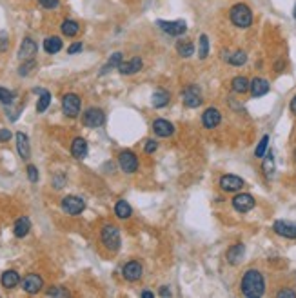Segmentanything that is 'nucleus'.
I'll list each match as a JSON object with an SVG mask.
<instances>
[{
  "label": "nucleus",
  "mask_w": 296,
  "mask_h": 298,
  "mask_svg": "<svg viewBox=\"0 0 296 298\" xmlns=\"http://www.w3.org/2000/svg\"><path fill=\"white\" fill-rule=\"evenodd\" d=\"M242 294L247 298H260L262 294L266 293V280L264 274L256 269H249L246 271V274L242 276Z\"/></svg>",
  "instance_id": "1"
},
{
  "label": "nucleus",
  "mask_w": 296,
  "mask_h": 298,
  "mask_svg": "<svg viewBox=\"0 0 296 298\" xmlns=\"http://www.w3.org/2000/svg\"><path fill=\"white\" fill-rule=\"evenodd\" d=\"M229 18L236 28L247 30L253 24V11L247 4H235L229 11Z\"/></svg>",
  "instance_id": "2"
},
{
  "label": "nucleus",
  "mask_w": 296,
  "mask_h": 298,
  "mask_svg": "<svg viewBox=\"0 0 296 298\" xmlns=\"http://www.w3.org/2000/svg\"><path fill=\"white\" fill-rule=\"evenodd\" d=\"M102 244L106 246L109 251H116L120 248V231L116 226H104L102 229Z\"/></svg>",
  "instance_id": "3"
},
{
  "label": "nucleus",
  "mask_w": 296,
  "mask_h": 298,
  "mask_svg": "<svg viewBox=\"0 0 296 298\" xmlns=\"http://www.w3.org/2000/svg\"><path fill=\"white\" fill-rule=\"evenodd\" d=\"M156 26L171 36H182L187 31V24L184 20H158Z\"/></svg>",
  "instance_id": "4"
},
{
  "label": "nucleus",
  "mask_w": 296,
  "mask_h": 298,
  "mask_svg": "<svg viewBox=\"0 0 296 298\" xmlns=\"http://www.w3.org/2000/svg\"><path fill=\"white\" fill-rule=\"evenodd\" d=\"M80 98H78V94L75 93H67L64 94V98H62V110H64L65 116H69V118H76L78 113H80Z\"/></svg>",
  "instance_id": "5"
},
{
  "label": "nucleus",
  "mask_w": 296,
  "mask_h": 298,
  "mask_svg": "<svg viewBox=\"0 0 296 298\" xmlns=\"http://www.w3.org/2000/svg\"><path fill=\"white\" fill-rule=\"evenodd\" d=\"M84 209H85V202L80 196L69 194V196H64V198H62V211H64L65 214L76 216V214H80Z\"/></svg>",
  "instance_id": "6"
},
{
  "label": "nucleus",
  "mask_w": 296,
  "mask_h": 298,
  "mask_svg": "<svg viewBox=\"0 0 296 298\" xmlns=\"http://www.w3.org/2000/svg\"><path fill=\"white\" fill-rule=\"evenodd\" d=\"M82 122H84L85 128H100L106 122V114L98 108H89L82 116Z\"/></svg>",
  "instance_id": "7"
},
{
  "label": "nucleus",
  "mask_w": 296,
  "mask_h": 298,
  "mask_svg": "<svg viewBox=\"0 0 296 298\" xmlns=\"http://www.w3.org/2000/svg\"><path fill=\"white\" fill-rule=\"evenodd\" d=\"M182 102H184V106L186 108H198V106H202V102H204V98H202V91L196 88V86H189V88H186V90L182 91Z\"/></svg>",
  "instance_id": "8"
},
{
  "label": "nucleus",
  "mask_w": 296,
  "mask_h": 298,
  "mask_svg": "<svg viewBox=\"0 0 296 298\" xmlns=\"http://www.w3.org/2000/svg\"><path fill=\"white\" fill-rule=\"evenodd\" d=\"M118 164H120V169L124 173H135L136 169H138V158H136V154L133 151H122L120 156H118Z\"/></svg>",
  "instance_id": "9"
},
{
  "label": "nucleus",
  "mask_w": 296,
  "mask_h": 298,
  "mask_svg": "<svg viewBox=\"0 0 296 298\" xmlns=\"http://www.w3.org/2000/svg\"><path fill=\"white\" fill-rule=\"evenodd\" d=\"M142 274H144V268H142L140 262H136V260H131L124 266L122 269V276L127 280V282H136V280L142 278Z\"/></svg>",
  "instance_id": "10"
},
{
  "label": "nucleus",
  "mask_w": 296,
  "mask_h": 298,
  "mask_svg": "<svg viewBox=\"0 0 296 298\" xmlns=\"http://www.w3.org/2000/svg\"><path fill=\"white\" fill-rule=\"evenodd\" d=\"M276 234H280L284 238H296V222H289V220H276L273 224Z\"/></svg>",
  "instance_id": "11"
},
{
  "label": "nucleus",
  "mask_w": 296,
  "mask_h": 298,
  "mask_svg": "<svg viewBox=\"0 0 296 298\" xmlns=\"http://www.w3.org/2000/svg\"><path fill=\"white\" fill-rule=\"evenodd\" d=\"M255 196L249 193H240L236 194L235 198H233V208L238 211V213H247V211H251L255 208Z\"/></svg>",
  "instance_id": "12"
},
{
  "label": "nucleus",
  "mask_w": 296,
  "mask_h": 298,
  "mask_svg": "<svg viewBox=\"0 0 296 298\" xmlns=\"http://www.w3.org/2000/svg\"><path fill=\"white\" fill-rule=\"evenodd\" d=\"M220 188L227 193H235V191H240L244 188V180L236 174H224L220 178Z\"/></svg>",
  "instance_id": "13"
},
{
  "label": "nucleus",
  "mask_w": 296,
  "mask_h": 298,
  "mask_svg": "<svg viewBox=\"0 0 296 298\" xmlns=\"http://www.w3.org/2000/svg\"><path fill=\"white\" fill-rule=\"evenodd\" d=\"M22 288H24L25 293L35 294V293H38L42 288H44V280H42L38 274L29 273L24 280H22Z\"/></svg>",
  "instance_id": "14"
},
{
  "label": "nucleus",
  "mask_w": 296,
  "mask_h": 298,
  "mask_svg": "<svg viewBox=\"0 0 296 298\" xmlns=\"http://www.w3.org/2000/svg\"><path fill=\"white\" fill-rule=\"evenodd\" d=\"M36 42L33 38H29V36H25L24 40H22L20 44V50H18V58L20 60H31L35 58L36 55Z\"/></svg>",
  "instance_id": "15"
},
{
  "label": "nucleus",
  "mask_w": 296,
  "mask_h": 298,
  "mask_svg": "<svg viewBox=\"0 0 296 298\" xmlns=\"http://www.w3.org/2000/svg\"><path fill=\"white\" fill-rule=\"evenodd\" d=\"M220 122H222V114L216 108H207V110L204 111V114H202V124H204V128H207V130L216 128Z\"/></svg>",
  "instance_id": "16"
},
{
  "label": "nucleus",
  "mask_w": 296,
  "mask_h": 298,
  "mask_svg": "<svg viewBox=\"0 0 296 298\" xmlns=\"http://www.w3.org/2000/svg\"><path fill=\"white\" fill-rule=\"evenodd\" d=\"M244 254H246V246H244V244H235V246H231V248L227 249L226 258L231 266H236V264L242 262Z\"/></svg>",
  "instance_id": "17"
},
{
  "label": "nucleus",
  "mask_w": 296,
  "mask_h": 298,
  "mask_svg": "<svg viewBox=\"0 0 296 298\" xmlns=\"http://www.w3.org/2000/svg\"><path fill=\"white\" fill-rule=\"evenodd\" d=\"M249 91H251V94L255 96V98L264 96V94L269 93V82H267L266 78H260V76H258V78H253Z\"/></svg>",
  "instance_id": "18"
},
{
  "label": "nucleus",
  "mask_w": 296,
  "mask_h": 298,
  "mask_svg": "<svg viewBox=\"0 0 296 298\" xmlns=\"http://www.w3.org/2000/svg\"><path fill=\"white\" fill-rule=\"evenodd\" d=\"M153 131H155V134H158V136H171V134L175 133V128H173V124L171 122H167V120L164 118H158L153 122Z\"/></svg>",
  "instance_id": "19"
},
{
  "label": "nucleus",
  "mask_w": 296,
  "mask_h": 298,
  "mask_svg": "<svg viewBox=\"0 0 296 298\" xmlns=\"http://www.w3.org/2000/svg\"><path fill=\"white\" fill-rule=\"evenodd\" d=\"M16 151L20 154L22 160H27L31 156V148H29V140L24 133H16Z\"/></svg>",
  "instance_id": "20"
},
{
  "label": "nucleus",
  "mask_w": 296,
  "mask_h": 298,
  "mask_svg": "<svg viewBox=\"0 0 296 298\" xmlns=\"http://www.w3.org/2000/svg\"><path fill=\"white\" fill-rule=\"evenodd\" d=\"M0 284H2L5 289L16 288V286L20 284V274L16 273V271H13V269H9V271L2 273V276H0Z\"/></svg>",
  "instance_id": "21"
},
{
  "label": "nucleus",
  "mask_w": 296,
  "mask_h": 298,
  "mask_svg": "<svg viewBox=\"0 0 296 298\" xmlns=\"http://www.w3.org/2000/svg\"><path fill=\"white\" fill-rule=\"evenodd\" d=\"M142 66L144 64H142L140 58H131L127 60V62H122V64L118 66V71H120V74H135L142 70Z\"/></svg>",
  "instance_id": "22"
},
{
  "label": "nucleus",
  "mask_w": 296,
  "mask_h": 298,
  "mask_svg": "<svg viewBox=\"0 0 296 298\" xmlns=\"http://www.w3.org/2000/svg\"><path fill=\"white\" fill-rule=\"evenodd\" d=\"M71 154L75 156L76 160H82L87 156V142L84 138H75L73 140V144H71Z\"/></svg>",
  "instance_id": "23"
},
{
  "label": "nucleus",
  "mask_w": 296,
  "mask_h": 298,
  "mask_svg": "<svg viewBox=\"0 0 296 298\" xmlns=\"http://www.w3.org/2000/svg\"><path fill=\"white\" fill-rule=\"evenodd\" d=\"M31 229V222L27 216H20V218L15 222V228H13V233H15L16 238H24L25 234L29 233Z\"/></svg>",
  "instance_id": "24"
},
{
  "label": "nucleus",
  "mask_w": 296,
  "mask_h": 298,
  "mask_svg": "<svg viewBox=\"0 0 296 298\" xmlns=\"http://www.w3.org/2000/svg\"><path fill=\"white\" fill-rule=\"evenodd\" d=\"M171 100V94L167 93L166 90H156L155 93H153V96H151V104L155 106V108H166L167 104H169Z\"/></svg>",
  "instance_id": "25"
},
{
  "label": "nucleus",
  "mask_w": 296,
  "mask_h": 298,
  "mask_svg": "<svg viewBox=\"0 0 296 298\" xmlns=\"http://www.w3.org/2000/svg\"><path fill=\"white\" fill-rule=\"evenodd\" d=\"M62 50V40L58 36H47L44 40V51L49 53V55H55Z\"/></svg>",
  "instance_id": "26"
},
{
  "label": "nucleus",
  "mask_w": 296,
  "mask_h": 298,
  "mask_svg": "<svg viewBox=\"0 0 296 298\" xmlns=\"http://www.w3.org/2000/svg\"><path fill=\"white\" fill-rule=\"evenodd\" d=\"M231 88L235 93H247L249 88H251V80H247L246 76H235L231 82Z\"/></svg>",
  "instance_id": "27"
},
{
  "label": "nucleus",
  "mask_w": 296,
  "mask_h": 298,
  "mask_svg": "<svg viewBox=\"0 0 296 298\" xmlns=\"http://www.w3.org/2000/svg\"><path fill=\"white\" fill-rule=\"evenodd\" d=\"M176 51H178L180 56L189 58V56L195 55V46H193V42H189V40H180V42L176 44Z\"/></svg>",
  "instance_id": "28"
},
{
  "label": "nucleus",
  "mask_w": 296,
  "mask_h": 298,
  "mask_svg": "<svg viewBox=\"0 0 296 298\" xmlns=\"http://www.w3.org/2000/svg\"><path fill=\"white\" fill-rule=\"evenodd\" d=\"M62 33H64L65 36H76L78 35V31H80V26H78V22H75V20H64L60 26Z\"/></svg>",
  "instance_id": "29"
},
{
  "label": "nucleus",
  "mask_w": 296,
  "mask_h": 298,
  "mask_svg": "<svg viewBox=\"0 0 296 298\" xmlns=\"http://www.w3.org/2000/svg\"><path fill=\"white\" fill-rule=\"evenodd\" d=\"M115 214L118 216V218H129L131 214H133V209H131V206L127 204L126 200H118L115 206Z\"/></svg>",
  "instance_id": "30"
},
{
  "label": "nucleus",
  "mask_w": 296,
  "mask_h": 298,
  "mask_svg": "<svg viewBox=\"0 0 296 298\" xmlns=\"http://www.w3.org/2000/svg\"><path fill=\"white\" fill-rule=\"evenodd\" d=\"M120 64H122V53H113V55H111V58L107 60V64L102 68L100 74L109 73L113 68H116V70H118V66H120Z\"/></svg>",
  "instance_id": "31"
},
{
  "label": "nucleus",
  "mask_w": 296,
  "mask_h": 298,
  "mask_svg": "<svg viewBox=\"0 0 296 298\" xmlns=\"http://www.w3.org/2000/svg\"><path fill=\"white\" fill-rule=\"evenodd\" d=\"M227 62L231 66H244L247 62V53L246 51H235V53H231V55L227 56Z\"/></svg>",
  "instance_id": "32"
},
{
  "label": "nucleus",
  "mask_w": 296,
  "mask_h": 298,
  "mask_svg": "<svg viewBox=\"0 0 296 298\" xmlns=\"http://www.w3.org/2000/svg\"><path fill=\"white\" fill-rule=\"evenodd\" d=\"M38 94H40V98H38V104H36V111H38V113H44L51 104V94L49 91H44V90Z\"/></svg>",
  "instance_id": "33"
},
{
  "label": "nucleus",
  "mask_w": 296,
  "mask_h": 298,
  "mask_svg": "<svg viewBox=\"0 0 296 298\" xmlns=\"http://www.w3.org/2000/svg\"><path fill=\"white\" fill-rule=\"evenodd\" d=\"M207 55H209V38H207V35H200V40H198V56L202 60H206Z\"/></svg>",
  "instance_id": "34"
},
{
  "label": "nucleus",
  "mask_w": 296,
  "mask_h": 298,
  "mask_svg": "<svg viewBox=\"0 0 296 298\" xmlns=\"http://www.w3.org/2000/svg\"><path fill=\"white\" fill-rule=\"evenodd\" d=\"M273 171H275V158H273V151H269V153H266V156H264V173L271 178Z\"/></svg>",
  "instance_id": "35"
},
{
  "label": "nucleus",
  "mask_w": 296,
  "mask_h": 298,
  "mask_svg": "<svg viewBox=\"0 0 296 298\" xmlns=\"http://www.w3.org/2000/svg\"><path fill=\"white\" fill-rule=\"evenodd\" d=\"M267 146H269V136H262V140L258 142V146H256V149H255V156L256 158H264L266 156V153H267Z\"/></svg>",
  "instance_id": "36"
},
{
  "label": "nucleus",
  "mask_w": 296,
  "mask_h": 298,
  "mask_svg": "<svg viewBox=\"0 0 296 298\" xmlns=\"http://www.w3.org/2000/svg\"><path fill=\"white\" fill-rule=\"evenodd\" d=\"M36 68V62H35V58H31V60H24V64L18 68V74L20 76H27V74L31 73V71L35 70Z\"/></svg>",
  "instance_id": "37"
},
{
  "label": "nucleus",
  "mask_w": 296,
  "mask_h": 298,
  "mask_svg": "<svg viewBox=\"0 0 296 298\" xmlns=\"http://www.w3.org/2000/svg\"><path fill=\"white\" fill-rule=\"evenodd\" d=\"M13 98H15V94L11 93L9 90H5V88H0V102L5 106L13 104Z\"/></svg>",
  "instance_id": "38"
},
{
  "label": "nucleus",
  "mask_w": 296,
  "mask_h": 298,
  "mask_svg": "<svg viewBox=\"0 0 296 298\" xmlns=\"http://www.w3.org/2000/svg\"><path fill=\"white\" fill-rule=\"evenodd\" d=\"M27 178H29V182H38V169L35 168V166H27Z\"/></svg>",
  "instance_id": "39"
},
{
  "label": "nucleus",
  "mask_w": 296,
  "mask_h": 298,
  "mask_svg": "<svg viewBox=\"0 0 296 298\" xmlns=\"http://www.w3.org/2000/svg\"><path fill=\"white\" fill-rule=\"evenodd\" d=\"M47 296H69V293L64 288H51L47 291Z\"/></svg>",
  "instance_id": "40"
},
{
  "label": "nucleus",
  "mask_w": 296,
  "mask_h": 298,
  "mask_svg": "<svg viewBox=\"0 0 296 298\" xmlns=\"http://www.w3.org/2000/svg\"><path fill=\"white\" fill-rule=\"evenodd\" d=\"M40 2L42 8H45V10H55V8H58V0H38Z\"/></svg>",
  "instance_id": "41"
},
{
  "label": "nucleus",
  "mask_w": 296,
  "mask_h": 298,
  "mask_svg": "<svg viewBox=\"0 0 296 298\" xmlns=\"http://www.w3.org/2000/svg\"><path fill=\"white\" fill-rule=\"evenodd\" d=\"M278 298H296V293L293 289H282L280 293L276 294Z\"/></svg>",
  "instance_id": "42"
},
{
  "label": "nucleus",
  "mask_w": 296,
  "mask_h": 298,
  "mask_svg": "<svg viewBox=\"0 0 296 298\" xmlns=\"http://www.w3.org/2000/svg\"><path fill=\"white\" fill-rule=\"evenodd\" d=\"M7 46H9V42H7V35L2 33V35H0V53L7 51Z\"/></svg>",
  "instance_id": "43"
},
{
  "label": "nucleus",
  "mask_w": 296,
  "mask_h": 298,
  "mask_svg": "<svg viewBox=\"0 0 296 298\" xmlns=\"http://www.w3.org/2000/svg\"><path fill=\"white\" fill-rule=\"evenodd\" d=\"M78 51H82V44L80 42H75V44H71L69 48H67V55H75Z\"/></svg>",
  "instance_id": "44"
},
{
  "label": "nucleus",
  "mask_w": 296,
  "mask_h": 298,
  "mask_svg": "<svg viewBox=\"0 0 296 298\" xmlns=\"http://www.w3.org/2000/svg\"><path fill=\"white\" fill-rule=\"evenodd\" d=\"M156 148H158V144H156L155 140H147V144H146V153H155Z\"/></svg>",
  "instance_id": "45"
},
{
  "label": "nucleus",
  "mask_w": 296,
  "mask_h": 298,
  "mask_svg": "<svg viewBox=\"0 0 296 298\" xmlns=\"http://www.w3.org/2000/svg\"><path fill=\"white\" fill-rule=\"evenodd\" d=\"M9 138H11L9 130H0V144H2V142H7Z\"/></svg>",
  "instance_id": "46"
},
{
  "label": "nucleus",
  "mask_w": 296,
  "mask_h": 298,
  "mask_svg": "<svg viewBox=\"0 0 296 298\" xmlns=\"http://www.w3.org/2000/svg\"><path fill=\"white\" fill-rule=\"evenodd\" d=\"M160 296H171V289L167 286H162L160 288Z\"/></svg>",
  "instance_id": "47"
},
{
  "label": "nucleus",
  "mask_w": 296,
  "mask_h": 298,
  "mask_svg": "<svg viewBox=\"0 0 296 298\" xmlns=\"http://www.w3.org/2000/svg\"><path fill=\"white\" fill-rule=\"evenodd\" d=\"M289 110H291V113H293V114H296V94H295V96H293L291 104H289Z\"/></svg>",
  "instance_id": "48"
},
{
  "label": "nucleus",
  "mask_w": 296,
  "mask_h": 298,
  "mask_svg": "<svg viewBox=\"0 0 296 298\" xmlns=\"http://www.w3.org/2000/svg\"><path fill=\"white\" fill-rule=\"evenodd\" d=\"M62 184H64V176H58V178H55V188L60 189Z\"/></svg>",
  "instance_id": "49"
},
{
  "label": "nucleus",
  "mask_w": 296,
  "mask_h": 298,
  "mask_svg": "<svg viewBox=\"0 0 296 298\" xmlns=\"http://www.w3.org/2000/svg\"><path fill=\"white\" fill-rule=\"evenodd\" d=\"M142 296H144V298H153V296H155V294L149 293V291H144V293H142Z\"/></svg>",
  "instance_id": "50"
},
{
  "label": "nucleus",
  "mask_w": 296,
  "mask_h": 298,
  "mask_svg": "<svg viewBox=\"0 0 296 298\" xmlns=\"http://www.w3.org/2000/svg\"><path fill=\"white\" fill-rule=\"evenodd\" d=\"M295 18H296V8H295Z\"/></svg>",
  "instance_id": "51"
},
{
  "label": "nucleus",
  "mask_w": 296,
  "mask_h": 298,
  "mask_svg": "<svg viewBox=\"0 0 296 298\" xmlns=\"http://www.w3.org/2000/svg\"><path fill=\"white\" fill-rule=\"evenodd\" d=\"M295 158H296V151H295Z\"/></svg>",
  "instance_id": "52"
}]
</instances>
